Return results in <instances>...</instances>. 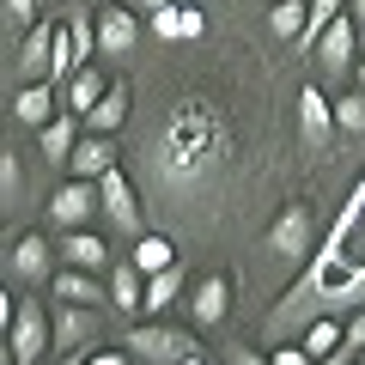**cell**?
Here are the masks:
<instances>
[{"label": "cell", "mask_w": 365, "mask_h": 365, "mask_svg": "<svg viewBox=\"0 0 365 365\" xmlns=\"http://www.w3.org/2000/svg\"><path fill=\"white\" fill-rule=\"evenodd\" d=\"M353 86L365 91V55H359V61H353Z\"/></svg>", "instance_id": "40"}, {"label": "cell", "mask_w": 365, "mask_h": 365, "mask_svg": "<svg viewBox=\"0 0 365 365\" xmlns=\"http://www.w3.org/2000/svg\"><path fill=\"white\" fill-rule=\"evenodd\" d=\"M110 304L128 311V317L146 304V274L134 268V262H116V268H110Z\"/></svg>", "instance_id": "20"}, {"label": "cell", "mask_w": 365, "mask_h": 365, "mask_svg": "<svg viewBox=\"0 0 365 365\" xmlns=\"http://www.w3.org/2000/svg\"><path fill=\"white\" fill-rule=\"evenodd\" d=\"M79 353H86V347H79ZM79 353H61V365H79Z\"/></svg>", "instance_id": "42"}, {"label": "cell", "mask_w": 365, "mask_h": 365, "mask_svg": "<svg viewBox=\"0 0 365 365\" xmlns=\"http://www.w3.org/2000/svg\"><path fill=\"white\" fill-rule=\"evenodd\" d=\"M365 299V177L347 189L335 225L323 232V250L304 262V274L280 292V304L268 311V341L299 335L311 317H341Z\"/></svg>", "instance_id": "1"}, {"label": "cell", "mask_w": 365, "mask_h": 365, "mask_svg": "<svg viewBox=\"0 0 365 365\" xmlns=\"http://www.w3.org/2000/svg\"><path fill=\"white\" fill-rule=\"evenodd\" d=\"M122 116H128V91H122V86H104V98L86 110V128H91V134H116Z\"/></svg>", "instance_id": "24"}, {"label": "cell", "mask_w": 365, "mask_h": 365, "mask_svg": "<svg viewBox=\"0 0 365 365\" xmlns=\"http://www.w3.org/2000/svg\"><path fill=\"white\" fill-rule=\"evenodd\" d=\"M353 61H359V25L341 13L335 25L317 37V67H323L329 79H341V73H353Z\"/></svg>", "instance_id": "8"}, {"label": "cell", "mask_w": 365, "mask_h": 365, "mask_svg": "<svg viewBox=\"0 0 365 365\" xmlns=\"http://www.w3.org/2000/svg\"><path fill=\"white\" fill-rule=\"evenodd\" d=\"M341 6H347V0H304V31H299L304 49H317V37H323V31L341 19Z\"/></svg>", "instance_id": "26"}, {"label": "cell", "mask_w": 365, "mask_h": 365, "mask_svg": "<svg viewBox=\"0 0 365 365\" xmlns=\"http://www.w3.org/2000/svg\"><path fill=\"white\" fill-rule=\"evenodd\" d=\"M347 19L359 25V37H365V0H353V13H347Z\"/></svg>", "instance_id": "39"}, {"label": "cell", "mask_w": 365, "mask_h": 365, "mask_svg": "<svg viewBox=\"0 0 365 365\" xmlns=\"http://www.w3.org/2000/svg\"><path fill=\"white\" fill-rule=\"evenodd\" d=\"M268 31H274V37H299V31H304V0H280V6H268Z\"/></svg>", "instance_id": "29"}, {"label": "cell", "mask_w": 365, "mask_h": 365, "mask_svg": "<svg viewBox=\"0 0 365 365\" xmlns=\"http://www.w3.org/2000/svg\"><path fill=\"white\" fill-rule=\"evenodd\" d=\"M49 287H55V299H61V304H98V299H104L98 274H86V268H61Z\"/></svg>", "instance_id": "23"}, {"label": "cell", "mask_w": 365, "mask_h": 365, "mask_svg": "<svg viewBox=\"0 0 365 365\" xmlns=\"http://www.w3.org/2000/svg\"><path fill=\"white\" fill-rule=\"evenodd\" d=\"M225 153H232V128H225L220 98L182 91L170 104L165 128H158V140H153V170L165 189H201L207 177H220Z\"/></svg>", "instance_id": "2"}, {"label": "cell", "mask_w": 365, "mask_h": 365, "mask_svg": "<svg viewBox=\"0 0 365 365\" xmlns=\"http://www.w3.org/2000/svg\"><path fill=\"white\" fill-rule=\"evenodd\" d=\"M329 110H335V128H341V134H365V91H359V86L341 91Z\"/></svg>", "instance_id": "28"}, {"label": "cell", "mask_w": 365, "mask_h": 365, "mask_svg": "<svg viewBox=\"0 0 365 365\" xmlns=\"http://www.w3.org/2000/svg\"><path fill=\"white\" fill-rule=\"evenodd\" d=\"M0 365H13V353H6V347H0Z\"/></svg>", "instance_id": "43"}, {"label": "cell", "mask_w": 365, "mask_h": 365, "mask_svg": "<svg viewBox=\"0 0 365 365\" xmlns=\"http://www.w3.org/2000/svg\"><path fill=\"white\" fill-rule=\"evenodd\" d=\"M13 201H19V153L0 146V207H13Z\"/></svg>", "instance_id": "30"}, {"label": "cell", "mask_w": 365, "mask_h": 365, "mask_svg": "<svg viewBox=\"0 0 365 365\" xmlns=\"http://www.w3.org/2000/svg\"><path fill=\"white\" fill-rule=\"evenodd\" d=\"M232 365H268V353H244V347H232Z\"/></svg>", "instance_id": "37"}, {"label": "cell", "mask_w": 365, "mask_h": 365, "mask_svg": "<svg viewBox=\"0 0 365 365\" xmlns=\"http://www.w3.org/2000/svg\"><path fill=\"white\" fill-rule=\"evenodd\" d=\"M55 353H79V347H91V341L104 335V323H98V311L91 304H55Z\"/></svg>", "instance_id": "10"}, {"label": "cell", "mask_w": 365, "mask_h": 365, "mask_svg": "<svg viewBox=\"0 0 365 365\" xmlns=\"http://www.w3.org/2000/svg\"><path fill=\"white\" fill-rule=\"evenodd\" d=\"M49 347H55V329H49V317H43V304H37V299H19V311H13V335H6L13 365H37Z\"/></svg>", "instance_id": "5"}, {"label": "cell", "mask_w": 365, "mask_h": 365, "mask_svg": "<svg viewBox=\"0 0 365 365\" xmlns=\"http://www.w3.org/2000/svg\"><path fill=\"white\" fill-rule=\"evenodd\" d=\"M98 207H104V213H110V220H116L128 237H140V201H134V182L122 177L116 165L98 177Z\"/></svg>", "instance_id": "9"}, {"label": "cell", "mask_w": 365, "mask_h": 365, "mask_svg": "<svg viewBox=\"0 0 365 365\" xmlns=\"http://www.w3.org/2000/svg\"><path fill=\"white\" fill-rule=\"evenodd\" d=\"M61 262H67V268H86V274H104V268H110V244L91 232V225L61 232Z\"/></svg>", "instance_id": "15"}, {"label": "cell", "mask_w": 365, "mask_h": 365, "mask_svg": "<svg viewBox=\"0 0 365 365\" xmlns=\"http://www.w3.org/2000/svg\"><path fill=\"white\" fill-rule=\"evenodd\" d=\"M6 268H13L19 287H43V280H55V250H49V237H43V232H19Z\"/></svg>", "instance_id": "6"}, {"label": "cell", "mask_w": 365, "mask_h": 365, "mask_svg": "<svg viewBox=\"0 0 365 365\" xmlns=\"http://www.w3.org/2000/svg\"><path fill=\"white\" fill-rule=\"evenodd\" d=\"M13 311H19V299L0 292V347H6V335H13Z\"/></svg>", "instance_id": "34"}, {"label": "cell", "mask_w": 365, "mask_h": 365, "mask_svg": "<svg viewBox=\"0 0 365 365\" xmlns=\"http://www.w3.org/2000/svg\"><path fill=\"white\" fill-rule=\"evenodd\" d=\"M79 365H134V353L128 347H122V353L116 347H91V353H79Z\"/></svg>", "instance_id": "33"}, {"label": "cell", "mask_w": 365, "mask_h": 365, "mask_svg": "<svg viewBox=\"0 0 365 365\" xmlns=\"http://www.w3.org/2000/svg\"><path fill=\"white\" fill-rule=\"evenodd\" d=\"M55 31H61V25H49V19H37V25L25 31V49H19V67H25L31 79H49V61H55Z\"/></svg>", "instance_id": "17"}, {"label": "cell", "mask_w": 365, "mask_h": 365, "mask_svg": "<svg viewBox=\"0 0 365 365\" xmlns=\"http://www.w3.org/2000/svg\"><path fill=\"white\" fill-rule=\"evenodd\" d=\"M311 244H317V213L304 201H287L268 225V250L280 262H311Z\"/></svg>", "instance_id": "3"}, {"label": "cell", "mask_w": 365, "mask_h": 365, "mask_svg": "<svg viewBox=\"0 0 365 365\" xmlns=\"http://www.w3.org/2000/svg\"><path fill=\"white\" fill-rule=\"evenodd\" d=\"M110 165H116V146H110V134H91V128H79L73 153H67V170H73V177H86V182H98Z\"/></svg>", "instance_id": "12"}, {"label": "cell", "mask_w": 365, "mask_h": 365, "mask_svg": "<svg viewBox=\"0 0 365 365\" xmlns=\"http://www.w3.org/2000/svg\"><path fill=\"white\" fill-rule=\"evenodd\" d=\"M55 110H61V104H55V86H49V79H31V86L13 98V116L25 122V128H43Z\"/></svg>", "instance_id": "18"}, {"label": "cell", "mask_w": 365, "mask_h": 365, "mask_svg": "<svg viewBox=\"0 0 365 365\" xmlns=\"http://www.w3.org/2000/svg\"><path fill=\"white\" fill-rule=\"evenodd\" d=\"M128 353L146 359V365H182L189 353H201V341L189 329H170V323H140L128 335Z\"/></svg>", "instance_id": "4"}, {"label": "cell", "mask_w": 365, "mask_h": 365, "mask_svg": "<svg viewBox=\"0 0 365 365\" xmlns=\"http://www.w3.org/2000/svg\"><path fill=\"white\" fill-rule=\"evenodd\" d=\"M91 213H98V182H86V177H67L61 189L49 195V220L61 225V232L91 225Z\"/></svg>", "instance_id": "7"}, {"label": "cell", "mask_w": 365, "mask_h": 365, "mask_svg": "<svg viewBox=\"0 0 365 365\" xmlns=\"http://www.w3.org/2000/svg\"><path fill=\"white\" fill-rule=\"evenodd\" d=\"M353 359H359V353H353V347H347V341H341V347H335V353H323V359H311V365H353Z\"/></svg>", "instance_id": "35"}, {"label": "cell", "mask_w": 365, "mask_h": 365, "mask_svg": "<svg viewBox=\"0 0 365 365\" xmlns=\"http://www.w3.org/2000/svg\"><path fill=\"white\" fill-rule=\"evenodd\" d=\"M61 31L73 37V49H79V55H91V49H98V25H91L86 13H67V25H61Z\"/></svg>", "instance_id": "31"}, {"label": "cell", "mask_w": 365, "mask_h": 365, "mask_svg": "<svg viewBox=\"0 0 365 365\" xmlns=\"http://www.w3.org/2000/svg\"><path fill=\"white\" fill-rule=\"evenodd\" d=\"M6 13H13L19 25H31V19H37V0H6Z\"/></svg>", "instance_id": "36"}, {"label": "cell", "mask_w": 365, "mask_h": 365, "mask_svg": "<svg viewBox=\"0 0 365 365\" xmlns=\"http://www.w3.org/2000/svg\"><path fill=\"white\" fill-rule=\"evenodd\" d=\"M153 31H158L165 43H182V37H201V31H207V19L182 0V6H158V13H153Z\"/></svg>", "instance_id": "19"}, {"label": "cell", "mask_w": 365, "mask_h": 365, "mask_svg": "<svg viewBox=\"0 0 365 365\" xmlns=\"http://www.w3.org/2000/svg\"><path fill=\"white\" fill-rule=\"evenodd\" d=\"M79 128H86V122H79L73 110H55V116L37 128V146H43V158H49V165H67V153H73Z\"/></svg>", "instance_id": "16"}, {"label": "cell", "mask_w": 365, "mask_h": 365, "mask_svg": "<svg viewBox=\"0 0 365 365\" xmlns=\"http://www.w3.org/2000/svg\"><path fill=\"white\" fill-rule=\"evenodd\" d=\"M177 292H182V268H177V262H170V268L146 274V304H140V311H146V317L170 311V304H177Z\"/></svg>", "instance_id": "25"}, {"label": "cell", "mask_w": 365, "mask_h": 365, "mask_svg": "<svg viewBox=\"0 0 365 365\" xmlns=\"http://www.w3.org/2000/svg\"><path fill=\"white\" fill-rule=\"evenodd\" d=\"M225 311H232V280H225V274H207V280L189 292V323H195V329H213Z\"/></svg>", "instance_id": "13"}, {"label": "cell", "mask_w": 365, "mask_h": 365, "mask_svg": "<svg viewBox=\"0 0 365 365\" xmlns=\"http://www.w3.org/2000/svg\"><path fill=\"white\" fill-rule=\"evenodd\" d=\"M134 268H140V274H158V268H170V262H177V250H170L165 244V237H153V232H140V237H134Z\"/></svg>", "instance_id": "27"}, {"label": "cell", "mask_w": 365, "mask_h": 365, "mask_svg": "<svg viewBox=\"0 0 365 365\" xmlns=\"http://www.w3.org/2000/svg\"><path fill=\"white\" fill-rule=\"evenodd\" d=\"M134 37H140V13L134 6H104L98 13V49L104 55H128Z\"/></svg>", "instance_id": "14"}, {"label": "cell", "mask_w": 365, "mask_h": 365, "mask_svg": "<svg viewBox=\"0 0 365 365\" xmlns=\"http://www.w3.org/2000/svg\"><path fill=\"white\" fill-rule=\"evenodd\" d=\"M299 128H304V146H311V153H323V146L335 140V110H329L323 86H304L299 91Z\"/></svg>", "instance_id": "11"}, {"label": "cell", "mask_w": 365, "mask_h": 365, "mask_svg": "<svg viewBox=\"0 0 365 365\" xmlns=\"http://www.w3.org/2000/svg\"><path fill=\"white\" fill-rule=\"evenodd\" d=\"M359 365H365V347H359Z\"/></svg>", "instance_id": "44"}, {"label": "cell", "mask_w": 365, "mask_h": 365, "mask_svg": "<svg viewBox=\"0 0 365 365\" xmlns=\"http://www.w3.org/2000/svg\"><path fill=\"white\" fill-rule=\"evenodd\" d=\"M104 86H110V79L98 73V67H91V61H79V67H73V79H67V110H73V116L86 122V110L98 104V98H104Z\"/></svg>", "instance_id": "21"}, {"label": "cell", "mask_w": 365, "mask_h": 365, "mask_svg": "<svg viewBox=\"0 0 365 365\" xmlns=\"http://www.w3.org/2000/svg\"><path fill=\"white\" fill-rule=\"evenodd\" d=\"M341 341H347V323H341V317H311V323L299 329V347L311 353V359H323V353H335Z\"/></svg>", "instance_id": "22"}, {"label": "cell", "mask_w": 365, "mask_h": 365, "mask_svg": "<svg viewBox=\"0 0 365 365\" xmlns=\"http://www.w3.org/2000/svg\"><path fill=\"white\" fill-rule=\"evenodd\" d=\"M268 365H311V353H304L299 341H274V353H268Z\"/></svg>", "instance_id": "32"}, {"label": "cell", "mask_w": 365, "mask_h": 365, "mask_svg": "<svg viewBox=\"0 0 365 365\" xmlns=\"http://www.w3.org/2000/svg\"><path fill=\"white\" fill-rule=\"evenodd\" d=\"M182 365H207V353H189V359H182Z\"/></svg>", "instance_id": "41"}, {"label": "cell", "mask_w": 365, "mask_h": 365, "mask_svg": "<svg viewBox=\"0 0 365 365\" xmlns=\"http://www.w3.org/2000/svg\"><path fill=\"white\" fill-rule=\"evenodd\" d=\"M134 13H158V6H182V0H128Z\"/></svg>", "instance_id": "38"}]
</instances>
